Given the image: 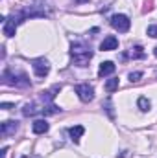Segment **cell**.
<instances>
[{
    "label": "cell",
    "instance_id": "10",
    "mask_svg": "<svg viewBox=\"0 0 157 158\" xmlns=\"http://www.w3.org/2000/svg\"><path fill=\"white\" fill-rule=\"evenodd\" d=\"M83 132H85V127H83V125H74V127L69 129V134H70V138H72L74 143L79 142V138L83 136Z\"/></svg>",
    "mask_w": 157,
    "mask_h": 158
},
{
    "label": "cell",
    "instance_id": "5",
    "mask_svg": "<svg viewBox=\"0 0 157 158\" xmlns=\"http://www.w3.org/2000/svg\"><path fill=\"white\" fill-rule=\"evenodd\" d=\"M117 48H118V39L115 35H107L105 39L102 40V44H100L102 52H111V50H117Z\"/></svg>",
    "mask_w": 157,
    "mask_h": 158
},
{
    "label": "cell",
    "instance_id": "14",
    "mask_svg": "<svg viewBox=\"0 0 157 158\" xmlns=\"http://www.w3.org/2000/svg\"><path fill=\"white\" fill-rule=\"evenodd\" d=\"M146 33H148V35H150L152 39H157V26H148Z\"/></svg>",
    "mask_w": 157,
    "mask_h": 158
},
{
    "label": "cell",
    "instance_id": "13",
    "mask_svg": "<svg viewBox=\"0 0 157 158\" xmlns=\"http://www.w3.org/2000/svg\"><path fill=\"white\" fill-rule=\"evenodd\" d=\"M131 57H133V59H142V57H144V52H142V48H141V46H135V48H131Z\"/></svg>",
    "mask_w": 157,
    "mask_h": 158
},
{
    "label": "cell",
    "instance_id": "7",
    "mask_svg": "<svg viewBox=\"0 0 157 158\" xmlns=\"http://www.w3.org/2000/svg\"><path fill=\"white\" fill-rule=\"evenodd\" d=\"M115 70H117V66H115L111 61H105V63L100 64V68H98V76H100V77H105V76H111Z\"/></svg>",
    "mask_w": 157,
    "mask_h": 158
},
{
    "label": "cell",
    "instance_id": "8",
    "mask_svg": "<svg viewBox=\"0 0 157 158\" xmlns=\"http://www.w3.org/2000/svg\"><path fill=\"white\" fill-rule=\"evenodd\" d=\"M17 127H19L17 121H4L0 127V132H2V136H11V134H15Z\"/></svg>",
    "mask_w": 157,
    "mask_h": 158
},
{
    "label": "cell",
    "instance_id": "1",
    "mask_svg": "<svg viewBox=\"0 0 157 158\" xmlns=\"http://www.w3.org/2000/svg\"><path fill=\"white\" fill-rule=\"evenodd\" d=\"M70 55H72V61L76 66H87L89 61L92 59V50L85 42H72Z\"/></svg>",
    "mask_w": 157,
    "mask_h": 158
},
{
    "label": "cell",
    "instance_id": "4",
    "mask_svg": "<svg viewBox=\"0 0 157 158\" xmlns=\"http://www.w3.org/2000/svg\"><path fill=\"white\" fill-rule=\"evenodd\" d=\"M32 68H34V74L37 77H46L48 72H50V63L46 59H35L32 63Z\"/></svg>",
    "mask_w": 157,
    "mask_h": 158
},
{
    "label": "cell",
    "instance_id": "16",
    "mask_svg": "<svg viewBox=\"0 0 157 158\" xmlns=\"http://www.w3.org/2000/svg\"><path fill=\"white\" fill-rule=\"evenodd\" d=\"M0 107H2L4 110H9V109H13V105H11V103H2Z\"/></svg>",
    "mask_w": 157,
    "mask_h": 158
},
{
    "label": "cell",
    "instance_id": "3",
    "mask_svg": "<svg viewBox=\"0 0 157 158\" xmlns=\"http://www.w3.org/2000/svg\"><path fill=\"white\" fill-rule=\"evenodd\" d=\"M76 94H78V98L83 101V103H89V101L94 99V90H92V86L87 85V83L76 85Z\"/></svg>",
    "mask_w": 157,
    "mask_h": 158
},
{
    "label": "cell",
    "instance_id": "6",
    "mask_svg": "<svg viewBox=\"0 0 157 158\" xmlns=\"http://www.w3.org/2000/svg\"><path fill=\"white\" fill-rule=\"evenodd\" d=\"M17 20L11 17V19H4V35L6 37H13L15 31H17Z\"/></svg>",
    "mask_w": 157,
    "mask_h": 158
},
{
    "label": "cell",
    "instance_id": "9",
    "mask_svg": "<svg viewBox=\"0 0 157 158\" xmlns=\"http://www.w3.org/2000/svg\"><path fill=\"white\" fill-rule=\"evenodd\" d=\"M48 129H50V125L46 123V119H35L32 123V131L35 134H44V132H48Z\"/></svg>",
    "mask_w": 157,
    "mask_h": 158
},
{
    "label": "cell",
    "instance_id": "11",
    "mask_svg": "<svg viewBox=\"0 0 157 158\" xmlns=\"http://www.w3.org/2000/svg\"><path fill=\"white\" fill-rule=\"evenodd\" d=\"M137 105H139V109L142 110V112H148L150 110V107H152V103H150V99L148 98H139V101H137Z\"/></svg>",
    "mask_w": 157,
    "mask_h": 158
},
{
    "label": "cell",
    "instance_id": "17",
    "mask_svg": "<svg viewBox=\"0 0 157 158\" xmlns=\"http://www.w3.org/2000/svg\"><path fill=\"white\" fill-rule=\"evenodd\" d=\"M154 55H155V57H157V46H155V50H154Z\"/></svg>",
    "mask_w": 157,
    "mask_h": 158
},
{
    "label": "cell",
    "instance_id": "15",
    "mask_svg": "<svg viewBox=\"0 0 157 158\" xmlns=\"http://www.w3.org/2000/svg\"><path fill=\"white\" fill-rule=\"evenodd\" d=\"M141 77H142V72H131V74H129V81H131V83L139 81Z\"/></svg>",
    "mask_w": 157,
    "mask_h": 158
},
{
    "label": "cell",
    "instance_id": "12",
    "mask_svg": "<svg viewBox=\"0 0 157 158\" xmlns=\"http://www.w3.org/2000/svg\"><path fill=\"white\" fill-rule=\"evenodd\" d=\"M118 85H120V83H118L117 77L107 79V81H105V90H107V92H115V90L118 88Z\"/></svg>",
    "mask_w": 157,
    "mask_h": 158
},
{
    "label": "cell",
    "instance_id": "2",
    "mask_svg": "<svg viewBox=\"0 0 157 158\" xmlns=\"http://www.w3.org/2000/svg\"><path fill=\"white\" fill-rule=\"evenodd\" d=\"M111 26H113L117 31H120V33H126V31H129V28H131V20L128 19V15L117 13V15L111 17Z\"/></svg>",
    "mask_w": 157,
    "mask_h": 158
}]
</instances>
